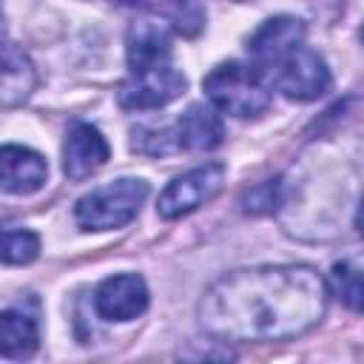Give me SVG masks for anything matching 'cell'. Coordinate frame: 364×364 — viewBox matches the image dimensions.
Instances as JSON below:
<instances>
[{"mask_svg":"<svg viewBox=\"0 0 364 364\" xmlns=\"http://www.w3.org/2000/svg\"><path fill=\"white\" fill-rule=\"evenodd\" d=\"M148 196V182L145 179H117L102 188H94L74 205L77 225L82 230H114L125 228L142 208Z\"/></svg>","mask_w":364,"mask_h":364,"instance_id":"cell-2","label":"cell"},{"mask_svg":"<svg viewBox=\"0 0 364 364\" xmlns=\"http://www.w3.org/2000/svg\"><path fill=\"white\" fill-rule=\"evenodd\" d=\"M40 344L37 321L23 310L0 313V355L6 358H28Z\"/></svg>","mask_w":364,"mask_h":364,"instance_id":"cell-12","label":"cell"},{"mask_svg":"<svg viewBox=\"0 0 364 364\" xmlns=\"http://www.w3.org/2000/svg\"><path fill=\"white\" fill-rule=\"evenodd\" d=\"M301 43H304V23L296 20V17L282 14V17H270L267 23H262L253 31V37L247 43V51L259 65L276 68L293 51H299Z\"/></svg>","mask_w":364,"mask_h":364,"instance_id":"cell-7","label":"cell"},{"mask_svg":"<svg viewBox=\"0 0 364 364\" xmlns=\"http://www.w3.org/2000/svg\"><path fill=\"white\" fill-rule=\"evenodd\" d=\"M225 185V165L219 162H208L199 165L182 176H176L159 196V216L162 219H179L191 210H196L199 205L210 202Z\"/></svg>","mask_w":364,"mask_h":364,"instance_id":"cell-5","label":"cell"},{"mask_svg":"<svg viewBox=\"0 0 364 364\" xmlns=\"http://www.w3.org/2000/svg\"><path fill=\"white\" fill-rule=\"evenodd\" d=\"M108 154L111 148L105 136L88 122H77L71 125L63 145V171L68 179H85L108 162Z\"/></svg>","mask_w":364,"mask_h":364,"instance_id":"cell-10","label":"cell"},{"mask_svg":"<svg viewBox=\"0 0 364 364\" xmlns=\"http://www.w3.org/2000/svg\"><path fill=\"white\" fill-rule=\"evenodd\" d=\"M165 60H171V43L165 28L159 23H139L128 40V65L139 68V65L165 63Z\"/></svg>","mask_w":364,"mask_h":364,"instance_id":"cell-13","label":"cell"},{"mask_svg":"<svg viewBox=\"0 0 364 364\" xmlns=\"http://www.w3.org/2000/svg\"><path fill=\"white\" fill-rule=\"evenodd\" d=\"M40 253V239L31 230H0V262L6 264H28Z\"/></svg>","mask_w":364,"mask_h":364,"instance_id":"cell-14","label":"cell"},{"mask_svg":"<svg viewBox=\"0 0 364 364\" xmlns=\"http://www.w3.org/2000/svg\"><path fill=\"white\" fill-rule=\"evenodd\" d=\"M333 287H336V293H338L353 310L361 307V273H358L355 264L338 262V264L333 267Z\"/></svg>","mask_w":364,"mask_h":364,"instance_id":"cell-15","label":"cell"},{"mask_svg":"<svg viewBox=\"0 0 364 364\" xmlns=\"http://www.w3.org/2000/svg\"><path fill=\"white\" fill-rule=\"evenodd\" d=\"M276 88L290 100L310 102L330 88V68L321 54L301 46L284 63L276 65Z\"/></svg>","mask_w":364,"mask_h":364,"instance_id":"cell-6","label":"cell"},{"mask_svg":"<svg viewBox=\"0 0 364 364\" xmlns=\"http://www.w3.org/2000/svg\"><path fill=\"white\" fill-rule=\"evenodd\" d=\"M94 307L108 321H131L148 307V287L136 273L111 276L97 287Z\"/></svg>","mask_w":364,"mask_h":364,"instance_id":"cell-8","label":"cell"},{"mask_svg":"<svg viewBox=\"0 0 364 364\" xmlns=\"http://www.w3.org/2000/svg\"><path fill=\"white\" fill-rule=\"evenodd\" d=\"M48 179V162L26 145H0V191L28 196Z\"/></svg>","mask_w":364,"mask_h":364,"instance_id":"cell-9","label":"cell"},{"mask_svg":"<svg viewBox=\"0 0 364 364\" xmlns=\"http://www.w3.org/2000/svg\"><path fill=\"white\" fill-rule=\"evenodd\" d=\"M327 310V284L307 264L236 270L199 301L205 333L225 341H284L307 333Z\"/></svg>","mask_w":364,"mask_h":364,"instance_id":"cell-1","label":"cell"},{"mask_svg":"<svg viewBox=\"0 0 364 364\" xmlns=\"http://www.w3.org/2000/svg\"><path fill=\"white\" fill-rule=\"evenodd\" d=\"M276 191H279V182H264V185L253 188L245 196V210L247 213H270L276 208Z\"/></svg>","mask_w":364,"mask_h":364,"instance_id":"cell-16","label":"cell"},{"mask_svg":"<svg viewBox=\"0 0 364 364\" xmlns=\"http://www.w3.org/2000/svg\"><path fill=\"white\" fill-rule=\"evenodd\" d=\"M205 91L216 108L233 117H259L270 105V88L262 74L242 63H222L205 77Z\"/></svg>","mask_w":364,"mask_h":364,"instance_id":"cell-3","label":"cell"},{"mask_svg":"<svg viewBox=\"0 0 364 364\" xmlns=\"http://www.w3.org/2000/svg\"><path fill=\"white\" fill-rule=\"evenodd\" d=\"M185 74L176 71L171 60L165 63H151L131 68V77L119 85L117 97L119 105L128 111H148V108H162L173 102L185 91Z\"/></svg>","mask_w":364,"mask_h":364,"instance_id":"cell-4","label":"cell"},{"mask_svg":"<svg viewBox=\"0 0 364 364\" xmlns=\"http://www.w3.org/2000/svg\"><path fill=\"white\" fill-rule=\"evenodd\" d=\"M225 136V125L210 105L193 102L176 122V145L185 151H213Z\"/></svg>","mask_w":364,"mask_h":364,"instance_id":"cell-11","label":"cell"}]
</instances>
